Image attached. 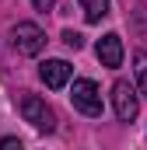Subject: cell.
<instances>
[{"mask_svg": "<svg viewBox=\"0 0 147 150\" xmlns=\"http://www.w3.org/2000/svg\"><path fill=\"white\" fill-rule=\"evenodd\" d=\"M70 101H74V108H77V112L91 115V119H98V115H102V91H98V84H95V80H88V77L74 80Z\"/></svg>", "mask_w": 147, "mask_h": 150, "instance_id": "6da1fadb", "label": "cell"}, {"mask_svg": "<svg viewBox=\"0 0 147 150\" xmlns=\"http://www.w3.org/2000/svg\"><path fill=\"white\" fill-rule=\"evenodd\" d=\"M112 108H116V119L119 122H133L137 112H140V98H137V87L130 80H116L112 84Z\"/></svg>", "mask_w": 147, "mask_h": 150, "instance_id": "7a4b0ae2", "label": "cell"}, {"mask_svg": "<svg viewBox=\"0 0 147 150\" xmlns=\"http://www.w3.org/2000/svg\"><path fill=\"white\" fill-rule=\"evenodd\" d=\"M21 115H25V122L35 126L39 133H53L56 129V115L46 105V98H39V94H25L21 98Z\"/></svg>", "mask_w": 147, "mask_h": 150, "instance_id": "3957f363", "label": "cell"}, {"mask_svg": "<svg viewBox=\"0 0 147 150\" xmlns=\"http://www.w3.org/2000/svg\"><path fill=\"white\" fill-rule=\"evenodd\" d=\"M11 38H14V49L21 56H39L46 49V32L39 25H32V21H18L14 32H11Z\"/></svg>", "mask_w": 147, "mask_h": 150, "instance_id": "277c9868", "label": "cell"}, {"mask_svg": "<svg viewBox=\"0 0 147 150\" xmlns=\"http://www.w3.org/2000/svg\"><path fill=\"white\" fill-rule=\"evenodd\" d=\"M70 74H74V67L67 59H46V63L39 67V77H42L46 87H53V91L67 87V84H70Z\"/></svg>", "mask_w": 147, "mask_h": 150, "instance_id": "5b68a950", "label": "cell"}, {"mask_svg": "<svg viewBox=\"0 0 147 150\" xmlns=\"http://www.w3.org/2000/svg\"><path fill=\"white\" fill-rule=\"evenodd\" d=\"M95 52H98V63H102V67L116 70V67L123 63V38L116 35V32L102 35V38H98V45H95Z\"/></svg>", "mask_w": 147, "mask_h": 150, "instance_id": "8992f818", "label": "cell"}, {"mask_svg": "<svg viewBox=\"0 0 147 150\" xmlns=\"http://www.w3.org/2000/svg\"><path fill=\"white\" fill-rule=\"evenodd\" d=\"M77 4H81V11H84V18H88L91 25L109 14V0H77Z\"/></svg>", "mask_w": 147, "mask_h": 150, "instance_id": "52a82bcc", "label": "cell"}, {"mask_svg": "<svg viewBox=\"0 0 147 150\" xmlns=\"http://www.w3.org/2000/svg\"><path fill=\"white\" fill-rule=\"evenodd\" d=\"M133 63H137V84H140V94L147 98V56H144V52H137Z\"/></svg>", "mask_w": 147, "mask_h": 150, "instance_id": "ba28073f", "label": "cell"}, {"mask_svg": "<svg viewBox=\"0 0 147 150\" xmlns=\"http://www.w3.org/2000/svg\"><path fill=\"white\" fill-rule=\"evenodd\" d=\"M63 45H70V49H81V45H84V35H81V32H63Z\"/></svg>", "mask_w": 147, "mask_h": 150, "instance_id": "9c48e42d", "label": "cell"}, {"mask_svg": "<svg viewBox=\"0 0 147 150\" xmlns=\"http://www.w3.org/2000/svg\"><path fill=\"white\" fill-rule=\"evenodd\" d=\"M0 150H25V147H21L18 136H4V140H0Z\"/></svg>", "mask_w": 147, "mask_h": 150, "instance_id": "30bf717a", "label": "cell"}, {"mask_svg": "<svg viewBox=\"0 0 147 150\" xmlns=\"http://www.w3.org/2000/svg\"><path fill=\"white\" fill-rule=\"evenodd\" d=\"M32 7H35V11H53L56 0H32Z\"/></svg>", "mask_w": 147, "mask_h": 150, "instance_id": "8fae6325", "label": "cell"}]
</instances>
